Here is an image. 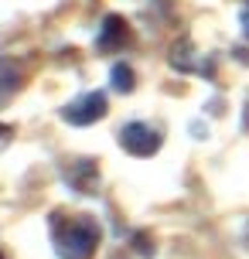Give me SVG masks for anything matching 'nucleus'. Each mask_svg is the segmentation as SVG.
Masks as SVG:
<instances>
[{
    "label": "nucleus",
    "mask_w": 249,
    "mask_h": 259,
    "mask_svg": "<svg viewBox=\"0 0 249 259\" xmlns=\"http://www.w3.org/2000/svg\"><path fill=\"white\" fill-rule=\"evenodd\" d=\"M99 222L92 215H52V246L58 259H92L99 249Z\"/></svg>",
    "instance_id": "f257e3e1"
},
{
    "label": "nucleus",
    "mask_w": 249,
    "mask_h": 259,
    "mask_svg": "<svg viewBox=\"0 0 249 259\" xmlns=\"http://www.w3.org/2000/svg\"><path fill=\"white\" fill-rule=\"evenodd\" d=\"M109 113V99H106L103 89H92V92H82L79 99L62 106V119L68 126H92Z\"/></svg>",
    "instance_id": "f03ea898"
},
{
    "label": "nucleus",
    "mask_w": 249,
    "mask_h": 259,
    "mask_svg": "<svg viewBox=\"0 0 249 259\" xmlns=\"http://www.w3.org/2000/svg\"><path fill=\"white\" fill-rule=\"evenodd\" d=\"M160 130H154L150 123H127L119 130V147L127 150L130 157H154L160 150Z\"/></svg>",
    "instance_id": "7ed1b4c3"
},
{
    "label": "nucleus",
    "mask_w": 249,
    "mask_h": 259,
    "mask_svg": "<svg viewBox=\"0 0 249 259\" xmlns=\"http://www.w3.org/2000/svg\"><path fill=\"white\" fill-rule=\"evenodd\" d=\"M130 45V24L119 17V14H106L103 24H99V34H96V48L103 55L123 52Z\"/></svg>",
    "instance_id": "20e7f679"
},
{
    "label": "nucleus",
    "mask_w": 249,
    "mask_h": 259,
    "mask_svg": "<svg viewBox=\"0 0 249 259\" xmlns=\"http://www.w3.org/2000/svg\"><path fill=\"white\" fill-rule=\"evenodd\" d=\"M65 184L72 191L79 194H96L99 188V167H96V160H72V167H65Z\"/></svg>",
    "instance_id": "39448f33"
},
{
    "label": "nucleus",
    "mask_w": 249,
    "mask_h": 259,
    "mask_svg": "<svg viewBox=\"0 0 249 259\" xmlns=\"http://www.w3.org/2000/svg\"><path fill=\"white\" fill-rule=\"evenodd\" d=\"M21 85H24V72L17 68V62H11V58H0V106H7L21 92Z\"/></svg>",
    "instance_id": "423d86ee"
},
{
    "label": "nucleus",
    "mask_w": 249,
    "mask_h": 259,
    "mask_svg": "<svg viewBox=\"0 0 249 259\" xmlns=\"http://www.w3.org/2000/svg\"><path fill=\"white\" fill-rule=\"evenodd\" d=\"M171 65H174L178 72H205V75H209V68L195 62V48H191V41H178V45L171 48Z\"/></svg>",
    "instance_id": "0eeeda50"
},
{
    "label": "nucleus",
    "mask_w": 249,
    "mask_h": 259,
    "mask_svg": "<svg viewBox=\"0 0 249 259\" xmlns=\"http://www.w3.org/2000/svg\"><path fill=\"white\" fill-rule=\"evenodd\" d=\"M109 82H113V89H116V92H133L137 75H133V68L127 62H116L113 68H109Z\"/></svg>",
    "instance_id": "6e6552de"
},
{
    "label": "nucleus",
    "mask_w": 249,
    "mask_h": 259,
    "mask_svg": "<svg viewBox=\"0 0 249 259\" xmlns=\"http://www.w3.org/2000/svg\"><path fill=\"white\" fill-rule=\"evenodd\" d=\"M14 140V126H7V123H0V150H7Z\"/></svg>",
    "instance_id": "1a4fd4ad"
},
{
    "label": "nucleus",
    "mask_w": 249,
    "mask_h": 259,
    "mask_svg": "<svg viewBox=\"0 0 249 259\" xmlns=\"http://www.w3.org/2000/svg\"><path fill=\"white\" fill-rule=\"evenodd\" d=\"M239 27H242V34L249 38V11H242V14H239Z\"/></svg>",
    "instance_id": "9d476101"
},
{
    "label": "nucleus",
    "mask_w": 249,
    "mask_h": 259,
    "mask_svg": "<svg viewBox=\"0 0 249 259\" xmlns=\"http://www.w3.org/2000/svg\"><path fill=\"white\" fill-rule=\"evenodd\" d=\"M0 259H4V252H0Z\"/></svg>",
    "instance_id": "9b49d317"
},
{
    "label": "nucleus",
    "mask_w": 249,
    "mask_h": 259,
    "mask_svg": "<svg viewBox=\"0 0 249 259\" xmlns=\"http://www.w3.org/2000/svg\"><path fill=\"white\" fill-rule=\"evenodd\" d=\"M246 4H249V0H246Z\"/></svg>",
    "instance_id": "f8f14e48"
}]
</instances>
